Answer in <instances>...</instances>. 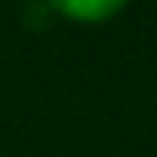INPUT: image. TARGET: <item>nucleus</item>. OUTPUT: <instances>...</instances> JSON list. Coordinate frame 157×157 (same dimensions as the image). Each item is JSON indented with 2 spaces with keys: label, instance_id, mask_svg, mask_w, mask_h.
<instances>
[{
  "label": "nucleus",
  "instance_id": "1",
  "mask_svg": "<svg viewBox=\"0 0 157 157\" xmlns=\"http://www.w3.org/2000/svg\"><path fill=\"white\" fill-rule=\"evenodd\" d=\"M48 10L61 13L67 19H77V23H103V19L116 16V13L125 10V3L119 0H61V3H52Z\"/></svg>",
  "mask_w": 157,
  "mask_h": 157
}]
</instances>
